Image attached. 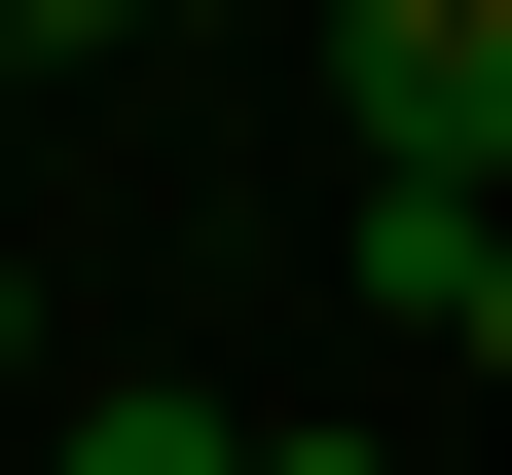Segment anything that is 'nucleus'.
Returning a JSON list of instances; mask_svg holds the SVG:
<instances>
[{
	"label": "nucleus",
	"instance_id": "f257e3e1",
	"mask_svg": "<svg viewBox=\"0 0 512 475\" xmlns=\"http://www.w3.org/2000/svg\"><path fill=\"white\" fill-rule=\"evenodd\" d=\"M330 147H366V220H512V0H366Z\"/></svg>",
	"mask_w": 512,
	"mask_h": 475
},
{
	"label": "nucleus",
	"instance_id": "f03ea898",
	"mask_svg": "<svg viewBox=\"0 0 512 475\" xmlns=\"http://www.w3.org/2000/svg\"><path fill=\"white\" fill-rule=\"evenodd\" d=\"M37 475H256V402H74Z\"/></svg>",
	"mask_w": 512,
	"mask_h": 475
},
{
	"label": "nucleus",
	"instance_id": "7ed1b4c3",
	"mask_svg": "<svg viewBox=\"0 0 512 475\" xmlns=\"http://www.w3.org/2000/svg\"><path fill=\"white\" fill-rule=\"evenodd\" d=\"M439 329H476V366H512V220H476V293H439Z\"/></svg>",
	"mask_w": 512,
	"mask_h": 475
},
{
	"label": "nucleus",
	"instance_id": "20e7f679",
	"mask_svg": "<svg viewBox=\"0 0 512 475\" xmlns=\"http://www.w3.org/2000/svg\"><path fill=\"white\" fill-rule=\"evenodd\" d=\"M0 366H37V256H0Z\"/></svg>",
	"mask_w": 512,
	"mask_h": 475
}]
</instances>
